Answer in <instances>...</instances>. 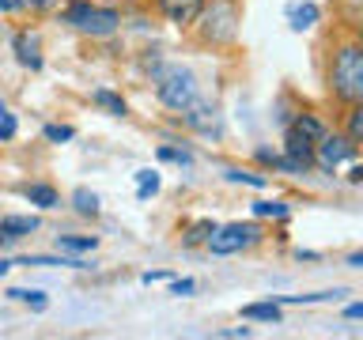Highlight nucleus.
Returning a JSON list of instances; mask_svg holds the SVG:
<instances>
[{"label":"nucleus","mask_w":363,"mask_h":340,"mask_svg":"<svg viewBox=\"0 0 363 340\" xmlns=\"http://www.w3.org/2000/svg\"><path fill=\"white\" fill-rule=\"evenodd\" d=\"M325 87L345 106L363 102V45L359 42H345L333 50V61H329V72H325Z\"/></svg>","instance_id":"1"},{"label":"nucleus","mask_w":363,"mask_h":340,"mask_svg":"<svg viewBox=\"0 0 363 340\" xmlns=\"http://www.w3.org/2000/svg\"><path fill=\"white\" fill-rule=\"evenodd\" d=\"M61 19L68 27H76L87 38H110L113 30L121 27V16L113 8H99L91 0H68V8L61 11Z\"/></svg>","instance_id":"2"},{"label":"nucleus","mask_w":363,"mask_h":340,"mask_svg":"<svg viewBox=\"0 0 363 340\" xmlns=\"http://www.w3.org/2000/svg\"><path fill=\"white\" fill-rule=\"evenodd\" d=\"M155 95H159V102H163L167 110L182 113L193 98H197V76H193L189 68H182V64H170L155 79Z\"/></svg>","instance_id":"3"},{"label":"nucleus","mask_w":363,"mask_h":340,"mask_svg":"<svg viewBox=\"0 0 363 340\" xmlns=\"http://www.w3.org/2000/svg\"><path fill=\"white\" fill-rule=\"evenodd\" d=\"M197 23H201L204 42H212V45L235 42V34H238V8L231 4V0H212V4L201 8Z\"/></svg>","instance_id":"4"},{"label":"nucleus","mask_w":363,"mask_h":340,"mask_svg":"<svg viewBox=\"0 0 363 340\" xmlns=\"http://www.w3.org/2000/svg\"><path fill=\"white\" fill-rule=\"evenodd\" d=\"M257 242H261L257 223H227V227H216L204 246H208L216 257H231V254H242V249L257 246Z\"/></svg>","instance_id":"5"},{"label":"nucleus","mask_w":363,"mask_h":340,"mask_svg":"<svg viewBox=\"0 0 363 340\" xmlns=\"http://www.w3.org/2000/svg\"><path fill=\"white\" fill-rule=\"evenodd\" d=\"M359 144H352L348 136H322V140L314 144V163L322 170H337L340 163H348V159H356Z\"/></svg>","instance_id":"6"},{"label":"nucleus","mask_w":363,"mask_h":340,"mask_svg":"<svg viewBox=\"0 0 363 340\" xmlns=\"http://www.w3.org/2000/svg\"><path fill=\"white\" fill-rule=\"evenodd\" d=\"M182 121H186L193 132H201V136H220V113H216L212 102H197V98H193L189 106L182 110Z\"/></svg>","instance_id":"7"},{"label":"nucleus","mask_w":363,"mask_h":340,"mask_svg":"<svg viewBox=\"0 0 363 340\" xmlns=\"http://www.w3.org/2000/svg\"><path fill=\"white\" fill-rule=\"evenodd\" d=\"M155 8L167 16V23H174V27H193L204 8V0H155Z\"/></svg>","instance_id":"8"},{"label":"nucleus","mask_w":363,"mask_h":340,"mask_svg":"<svg viewBox=\"0 0 363 340\" xmlns=\"http://www.w3.org/2000/svg\"><path fill=\"white\" fill-rule=\"evenodd\" d=\"M11 50H16V61L23 68H34V72L42 68V42L34 30H19L16 38H11Z\"/></svg>","instance_id":"9"},{"label":"nucleus","mask_w":363,"mask_h":340,"mask_svg":"<svg viewBox=\"0 0 363 340\" xmlns=\"http://www.w3.org/2000/svg\"><path fill=\"white\" fill-rule=\"evenodd\" d=\"M288 129H291V132H299L306 144H318V140H322V136L329 132V129H325V121L318 118V113H295V121L288 125Z\"/></svg>","instance_id":"10"},{"label":"nucleus","mask_w":363,"mask_h":340,"mask_svg":"<svg viewBox=\"0 0 363 340\" xmlns=\"http://www.w3.org/2000/svg\"><path fill=\"white\" fill-rule=\"evenodd\" d=\"M284 155L295 159V163L306 166V170L314 166V144H306L303 136H299V132H291V129H288V136H284Z\"/></svg>","instance_id":"11"},{"label":"nucleus","mask_w":363,"mask_h":340,"mask_svg":"<svg viewBox=\"0 0 363 340\" xmlns=\"http://www.w3.org/2000/svg\"><path fill=\"white\" fill-rule=\"evenodd\" d=\"M38 231V220L34 215H4L0 220V238H23Z\"/></svg>","instance_id":"12"},{"label":"nucleus","mask_w":363,"mask_h":340,"mask_svg":"<svg viewBox=\"0 0 363 340\" xmlns=\"http://www.w3.org/2000/svg\"><path fill=\"white\" fill-rule=\"evenodd\" d=\"M318 19H322V8L314 0H303V4L291 8V30H311Z\"/></svg>","instance_id":"13"},{"label":"nucleus","mask_w":363,"mask_h":340,"mask_svg":"<svg viewBox=\"0 0 363 340\" xmlns=\"http://www.w3.org/2000/svg\"><path fill=\"white\" fill-rule=\"evenodd\" d=\"M23 197L30 204H38V208H57V189L53 186H42V181H34V186H23Z\"/></svg>","instance_id":"14"},{"label":"nucleus","mask_w":363,"mask_h":340,"mask_svg":"<svg viewBox=\"0 0 363 340\" xmlns=\"http://www.w3.org/2000/svg\"><path fill=\"white\" fill-rule=\"evenodd\" d=\"M91 102H95V106H102L106 113H113V118H125V113H129L125 98H121V95H113V91H106V87H99L95 95H91Z\"/></svg>","instance_id":"15"},{"label":"nucleus","mask_w":363,"mask_h":340,"mask_svg":"<svg viewBox=\"0 0 363 340\" xmlns=\"http://www.w3.org/2000/svg\"><path fill=\"white\" fill-rule=\"evenodd\" d=\"M242 317L246 322H272L277 325L280 322V306L277 302H250V306H242Z\"/></svg>","instance_id":"16"},{"label":"nucleus","mask_w":363,"mask_h":340,"mask_svg":"<svg viewBox=\"0 0 363 340\" xmlns=\"http://www.w3.org/2000/svg\"><path fill=\"white\" fill-rule=\"evenodd\" d=\"M99 242L91 234H61L57 238V249H65V254H87V249H95Z\"/></svg>","instance_id":"17"},{"label":"nucleus","mask_w":363,"mask_h":340,"mask_svg":"<svg viewBox=\"0 0 363 340\" xmlns=\"http://www.w3.org/2000/svg\"><path fill=\"white\" fill-rule=\"evenodd\" d=\"M212 231H216V223H212V220H197L186 234H182V242H186V246H204Z\"/></svg>","instance_id":"18"},{"label":"nucleus","mask_w":363,"mask_h":340,"mask_svg":"<svg viewBox=\"0 0 363 340\" xmlns=\"http://www.w3.org/2000/svg\"><path fill=\"white\" fill-rule=\"evenodd\" d=\"M72 204H76L79 215H99V197L91 189H76L72 193Z\"/></svg>","instance_id":"19"},{"label":"nucleus","mask_w":363,"mask_h":340,"mask_svg":"<svg viewBox=\"0 0 363 340\" xmlns=\"http://www.w3.org/2000/svg\"><path fill=\"white\" fill-rule=\"evenodd\" d=\"M227 178H231V181H242V186H254V189H265V186H269V178L257 174V170H238V166H231V170H227Z\"/></svg>","instance_id":"20"},{"label":"nucleus","mask_w":363,"mask_h":340,"mask_svg":"<svg viewBox=\"0 0 363 340\" xmlns=\"http://www.w3.org/2000/svg\"><path fill=\"white\" fill-rule=\"evenodd\" d=\"M345 136L352 144L363 140V106H359V102H356V106H348V132Z\"/></svg>","instance_id":"21"},{"label":"nucleus","mask_w":363,"mask_h":340,"mask_svg":"<svg viewBox=\"0 0 363 340\" xmlns=\"http://www.w3.org/2000/svg\"><path fill=\"white\" fill-rule=\"evenodd\" d=\"M152 193H159V174L155 170H140V174H136V197H152Z\"/></svg>","instance_id":"22"},{"label":"nucleus","mask_w":363,"mask_h":340,"mask_svg":"<svg viewBox=\"0 0 363 340\" xmlns=\"http://www.w3.org/2000/svg\"><path fill=\"white\" fill-rule=\"evenodd\" d=\"M254 215H257V220H265V215H272V220H284V215H288V204H280V200H257V204H254Z\"/></svg>","instance_id":"23"},{"label":"nucleus","mask_w":363,"mask_h":340,"mask_svg":"<svg viewBox=\"0 0 363 340\" xmlns=\"http://www.w3.org/2000/svg\"><path fill=\"white\" fill-rule=\"evenodd\" d=\"M19 265H38V268H50V265H68V268H84L79 261H65V257H19Z\"/></svg>","instance_id":"24"},{"label":"nucleus","mask_w":363,"mask_h":340,"mask_svg":"<svg viewBox=\"0 0 363 340\" xmlns=\"http://www.w3.org/2000/svg\"><path fill=\"white\" fill-rule=\"evenodd\" d=\"M8 295H11V299H19V302H30L34 310H42V306H45V295H42V291H23V288H16V291H8Z\"/></svg>","instance_id":"25"},{"label":"nucleus","mask_w":363,"mask_h":340,"mask_svg":"<svg viewBox=\"0 0 363 340\" xmlns=\"http://www.w3.org/2000/svg\"><path fill=\"white\" fill-rule=\"evenodd\" d=\"M159 159H163V163H182V166L193 163V155L189 152H178V147H159Z\"/></svg>","instance_id":"26"},{"label":"nucleus","mask_w":363,"mask_h":340,"mask_svg":"<svg viewBox=\"0 0 363 340\" xmlns=\"http://www.w3.org/2000/svg\"><path fill=\"white\" fill-rule=\"evenodd\" d=\"M45 140H53V144L72 140V129H68V125H45Z\"/></svg>","instance_id":"27"},{"label":"nucleus","mask_w":363,"mask_h":340,"mask_svg":"<svg viewBox=\"0 0 363 340\" xmlns=\"http://www.w3.org/2000/svg\"><path fill=\"white\" fill-rule=\"evenodd\" d=\"M16 136V113L0 110V140H11Z\"/></svg>","instance_id":"28"},{"label":"nucleus","mask_w":363,"mask_h":340,"mask_svg":"<svg viewBox=\"0 0 363 340\" xmlns=\"http://www.w3.org/2000/svg\"><path fill=\"white\" fill-rule=\"evenodd\" d=\"M16 4H19V8H27L30 16H42V11H50L57 0H16Z\"/></svg>","instance_id":"29"},{"label":"nucleus","mask_w":363,"mask_h":340,"mask_svg":"<svg viewBox=\"0 0 363 340\" xmlns=\"http://www.w3.org/2000/svg\"><path fill=\"white\" fill-rule=\"evenodd\" d=\"M193 291H197V283H193V280H174V283H170V295H178V299H182V295H193Z\"/></svg>","instance_id":"30"},{"label":"nucleus","mask_w":363,"mask_h":340,"mask_svg":"<svg viewBox=\"0 0 363 340\" xmlns=\"http://www.w3.org/2000/svg\"><path fill=\"white\" fill-rule=\"evenodd\" d=\"M140 280H144V283H159V280H167V272H144Z\"/></svg>","instance_id":"31"},{"label":"nucleus","mask_w":363,"mask_h":340,"mask_svg":"<svg viewBox=\"0 0 363 340\" xmlns=\"http://www.w3.org/2000/svg\"><path fill=\"white\" fill-rule=\"evenodd\" d=\"M348 181H352V186H356V181H363V166H352V170H348Z\"/></svg>","instance_id":"32"},{"label":"nucleus","mask_w":363,"mask_h":340,"mask_svg":"<svg viewBox=\"0 0 363 340\" xmlns=\"http://www.w3.org/2000/svg\"><path fill=\"white\" fill-rule=\"evenodd\" d=\"M220 336H250V329L242 325V329H227V333H220Z\"/></svg>","instance_id":"33"},{"label":"nucleus","mask_w":363,"mask_h":340,"mask_svg":"<svg viewBox=\"0 0 363 340\" xmlns=\"http://www.w3.org/2000/svg\"><path fill=\"white\" fill-rule=\"evenodd\" d=\"M8 8H16V0H0V11H8Z\"/></svg>","instance_id":"34"},{"label":"nucleus","mask_w":363,"mask_h":340,"mask_svg":"<svg viewBox=\"0 0 363 340\" xmlns=\"http://www.w3.org/2000/svg\"><path fill=\"white\" fill-rule=\"evenodd\" d=\"M11 268V261H0V276H4V272Z\"/></svg>","instance_id":"35"},{"label":"nucleus","mask_w":363,"mask_h":340,"mask_svg":"<svg viewBox=\"0 0 363 340\" xmlns=\"http://www.w3.org/2000/svg\"><path fill=\"white\" fill-rule=\"evenodd\" d=\"M0 242H4V238H0Z\"/></svg>","instance_id":"36"}]
</instances>
